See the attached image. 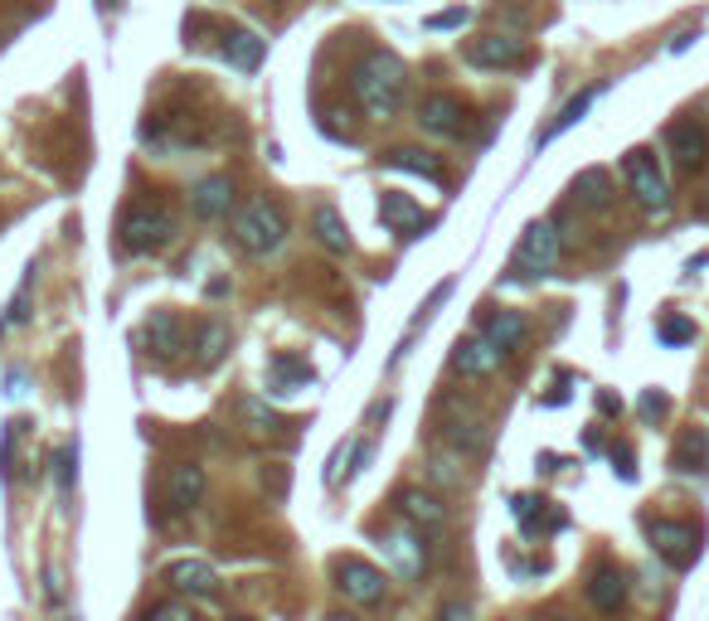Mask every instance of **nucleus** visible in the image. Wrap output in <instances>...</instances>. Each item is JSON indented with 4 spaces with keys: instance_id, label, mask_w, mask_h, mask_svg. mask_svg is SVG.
Segmentation results:
<instances>
[{
    "instance_id": "1",
    "label": "nucleus",
    "mask_w": 709,
    "mask_h": 621,
    "mask_svg": "<svg viewBox=\"0 0 709 621\" xmlns=\"http://www.w3.org/2000/svg\"><path fill=\"white\" fill-rule=\"evenodd\" d=\"M350 93L370 121H389V117H399L403 97H409V68H403V58L389 54V49H370V54L350 68Z\"/></svg>"
},
{
    "instance_id": "2",
    "label": "nucleus",
    "mask_w": 709,
    "mask_h": 621,
    "mask_svg": "<svg viewBox=\"0 0 709 621\" xmlns=\"http://www.w3.org/2000/svg\"><path fill=\"white\" fill-rule=\"evenodd\" d=\"M180 234V218L166 200H131L117 218V243L127 253H161Z\"/></svg>"
},
{
    "instance_id": "3",
    "label": "nucleus",
    "mask_w": 709,
    "mask_h": 621,
    "mask_svg": "<svg viewBox=\"0 0 709 621\" xmlns=\"http://www.w3.org/2000/svg\"><path fill=\"white\" fill-rule=\"evenodd\" d=\"M287 238V214L283 204L273 200H248L243 210L234 214V243L248 258H267V253H277Z\"/></svg>"
},
{
    "instance_id": "4",
    "label": "nucleus",
    "mask_w": 709,
    "mask_h": 621,
    "mask_svg": "<svg viewBox=\"0 0 709 621\" xmlns=\"http://www.w3.org/2000/svg\"><path fill=\"white\" fill-rule=\"evenodd\" d=\"M622 175H627L632 200H637L646 214H662L666 204H670L666 170L656 165V156H652V151H627V156H622Z\"/></svg>"
},
{
    "instance_id": "5",
    "label": "nucleus",
    "mask_w": 709,
    "mask_h": 621,
    "mask_svg": "<svg viewBox=\"0 0 709 621\" xmlns=\"http://www.w3.org/2000/svg\"><path fill=\"white\" fill-rule=\"evenodd\" d=\"M646 539H652V549L662 554L670 568H690L695 558H700L705 529L690 525V520H652V525H646Z\"/></svg>"
},
{
    "instance_id": "6",
    "label": "nucleus",
    "mask_w": 709,
    "mask_h": 621,
    "mask_svg": "<svg viewBox=\"0 0 709 621\" xmlns=\"http://www.w3.org/2000/svg\"><path fill=\"white\" fill-rule=\"evenodd\" d=\"M331 578H336V588H340V598L354 602V607H374V602H384V592H389V578L379 574L374 564H364V558H336L331 564Z\"/></svg>"
},
{
    "instance_id": "7",
    "label": "nucleus",
    "mask_w": 709,
    "mask_h": 621,
    "mask_svg": "<svg viewBox=\"0 0 709 621\" xmlns=\"http://www.w3.org/2000/svg\"><path fill=\"white\" fill-rule=\"evenodd\" d=\"M554 263H559V228L540 218V224H530L520 234L516 258H510V272L516 277H544V272H554Z\"/></svg>"
},
{
    "instance_id": "8",
    "label": "nucleus",
    "mask_w": 709,
    "mask_h": 621,
    "mask_svg": "<svg viewBox=\"0 0 709 621\" xmlns=\"http://www.w3.org/2000/svg\"><path fill=\"white\" fill-rule=\"evenodd\" d=\"M379 549H384V558L394 564V574L399 578H423V568H427V539L413 525H389L384 534H379Z\"/></svg>"
},
{
    "instance_id": "9",
    "label": "nucleus",
    "mask_w": 709,
    "mask_h": 621,
    "mask_svg": "<svg viewBox=\"0 0 709 621\" xmlns=\"http://www.w3.org/2000/svg\"><path fill=\"white\" fill-rule=\"evenodd\" d=\"M419 127L433 131V137L457 141V137H467V131H472V113H467V103H462V97L427 93L423 103H419Z\"/></svg>"
},
{
    "instance_id": "10",
    "label": "nucleus",
    "mask_w": 709,
    "mask_h": 621,
    "mask_svg": "<svg viewBox=\"0 0 709 621\" xmlns=\"http://www.w3.org/2000/svg\"><path fill=\"white\" fill-rule=\"evenodd\" d=\"M462 58H467L472 68H520L525 64V40L520 34H482V40H467V49H462Z\"/></svg>"
},
{
    "instance_id": "11",
    "label": "nucleus",
    "mask_w": 709,
    "mask_h": 621,
    "mask_svg": "<svg viewBox=\"0 0 709 621\" xmlns=\"http://www.w3.org/2000/svg\"><path fill=\"white\" fill-rule=\"evenodd\" d=\"M394 510H399V520L403 525H413L427 539V534H443L447 529V505H443V495H433V491H399V501H394Z\"/></svg>"
},
{
    "instance_id": "12",
    "label": "nucleus",
    "mask_w": 709,
    "mask_h": 621,
    "mask_svg": "<svg viewBox=\"0 0 709 621\" xmlns=\"http://www.w3.org/2000/svg\"><path fill=\"white\" fill-rule=\"evenodd\" d=\"M666 146H670V156H676V165L686 170V175L705 170V161H709V131H705V121H695V117L666 127Z\"/></svg>"
},
{
    "instance_id": "13",
    "label": "nucleus",
    "mask_w": 709,
    "mask_h": 621,
    "mask_svg": "<svg viewBox=\"0 0 709 621\" xmlns=\"http://www.w3.org/2000/svg\"><path fill=\"white\" fill-rule=\"evenodd\" d=\"M452 370H457L462 379H491L500 370V350L486 335H462L457 345H452Z\"/></svg>"
},
{
    "instance_id": "14",
    "label": "nucleus",
    "mask_w": 709,
    "mask_h": 621,
    "mask_svg": "<svg viewBox=\"0 0 709 621\" xmlns=\"http://www.w3.org/2000/svg\"><path fill=\"white\" fill-rule=\"evenodd\" d=\"M204 501V467H194V461H180V467H170L166 477V505L170 515H190L194 505Z\"/></svg>"
},
{
    "instance_id": "15",
    "label": "nucleus",
    "mask_w": 709,
    "mask_h": 621,
    "mask_svg": "<svg viewBox=\"0 0 709 621\" xmlns=\"http://www.w3.org/2000/svg\"><path fill=\"white\" fill-rule=\"evenodd\" d=\"M141 340L151 345V355L161 360H176L180 350H186V321H180L176 311H151L141 325Z\"/></svg>"
},
{
    "instance_id": "16",
    "label": "nucleus",
    "mask_w": 709,
    "mask_h": 621,
    "mask_svg": "<svg viewBox=\"0 0 709 621\" xmlns=\"http://www.w3.org/2000/svg\"><path fill=\"white\" fill-rule=\"evenodd\" d=\"M166 582L176 592H190V598H214L219 592V574L204 558H176V564L166 568Z\"/></svg>"
},
{
    "instance_id": "17",
    "label": "nucleus",
    "mask_w": 709,
    "mask_h": 621,
    "mask_svg": "<svg viewBox=\"0 0 709 621\" xmlns=\"http://www.w3.org/2000/svg\"><path fill=\"white\" fill-rule=\"evenodd\" d=\"M190 210H194V218H229V210H234V180L204 175L200 185L190 190Z\"/></svg>"
},
{
    "instance_id": "18",
    "label": "nucleus",
    "mask_w": 709,
    "mask_h": 621,
    "mask_svg": "<svg viewBox=\"0 0 709 621\" xmlns=\"http://www.w3.org/2000/svg\"><path fill=\"white\" fill-rule=\"evenodd\" d=\"M589 602L597 607L603 617H613L622 612V602H627V578H622V568H593V578H589Z\"/></svg>"
},
{
    "instance_id": "19",
    "label": "nucleus",
    "mask_w": 709,
    "mask_h": 621,
    "mask_svg": "<svg viewBox=\"0 0 709 621\" xmlns=\"http://www.w3.org/2000/svg\"><path fill=\"white\" fill-rule=\"evenodd\" d=\"M670 467L686 471V477H700L709 471V432L705 428H686L676 437V447H670Z\"/></svg>"
},
{
    "instance_id": "20",
    "label": "nucleus",
    "mask_w": 709,
    "mask_h": 621,
    "mask_svg": "<svg viewBox=\"0 0 709 621\" xmlns=\"http://www.w3.org/2000/svg\"><path fill=\"white\" fill-rule=\"evenodd\" d=\"M379 218L403 238H419V228H427L423 210L409 200V194H384V200H379Z\"/></svg>"
},
{
    "instance_id": "21",
    "label": "nucleus",
    "mask_w": 709,
    "mask_h": 621,
    "mask_svg": "<svg viewBox=\"0 0 709 621\" xmlns=\"http://www.w3.org/2000/svg\"><path fill=\"white\" fill-rule=\"evenodd\" d=\"M311 234H316V243H321L326 253H350L354 248L346 218H340V210H331V204H316L311 210Z\"/></svg>"
},
{
    "instance_id": "22",
    "label": "nucleus",
    "mask_w": 709,
    "mask_h": 621,
    "mask_svg": "<svg viewBox=\"0 0 709 621\" xmlns=\"http://www.w3.org/2000/svg\"><path fill=\"white\" fill-rule=\"evenodd\" d=\"M234 413H239V422L248 432H258V437H273V432H287V418L277 413L267 398H253V394H243L239 404H234Z\"/></svg>"
},
{
    "instance_id": "23",
    "label": "nucleus",
    "mask_w": 709,
    "mask_h": 621,
    "mask_svg": "<svg viewBox=\"0 0 709 621\" xmlns=\"http://www.w3.org/2000/svg\"><path fill=\"white\" fill-rule=\"evenodd\" d=\"M311 364L297 360V355H277L267 364V384H273V394H301V388H311Z\"/></svg>"
},
{
    "instance_id": "24",
    "label": "nucleus",
    "mask_w": 709,
    "mask_h": 621,
    "mask_svg": "<svg viewBox=\"0 0 709 621\" xmlns=\"http://www.w3.org/2000/svg\"><path fill=\"white\" fill-rule=\"evenodd\" d=\"M194 364H200V370H214L219 360L229 355V325L224 321H200L194 325Z\"/></svg>"
},
{
    "instance_id": "25",
    "label": "nucleus",
    "mask_w": 709,
    "mask_h": 621,
    "mask_svg": "<svg viewBox=\"0 0 709 621\" xmlns=\"http://www.w3.org/2000/svg\"><path fill=\"white\" fill-rule=\"evenodd\" d=\"M384 165L389 170H409V175H423V180H433V185H443V161L419 151V146H394V151H384Z\"/></svg>"
},
{
    "instance_id": "26",
    "label": "nucleus",
    "mask_w": 709,
    "mask_h": 621,
    "mask_svg": "<svg viewBox=\"0 0 709 621\" xmlns=\"http://www.w3.org/2000/svg\"><path fill=\"white\" fill-rule=\"evenodd\" d=\"M525 335H530V325H525L520 311H496L491 321H486V340H491L500 355H516L525 345Z\"/></svg>"
},
{
    "instance_id": "27",
    "label": "nucleus",
    "mask_w": 709,
    "mask_h": 621,
    "mask_svg": "<svg viewBox=\"0 0 709 621\" xmlns=\"http://www.w3.org/2000/svg\"><path fill=\"white\" fill-rule=\"evenodd\" d=\"M263 49H267V44L258 40V34H248V30H229V34H224V44H219V54H224L239 73H253V68L263 64Z\"/></svg>"
},
{
    "instance_id": "28",
    "label": "nucleus",
    "mask_w": 709,
    "mask_h": 621,
    "mask_svg": "<svg viewBox=\"0 0 709 621\" xmlns=\"http://www.w3.org/2000/svg\"><path fill=\"white\" fill-rule=\"evenodd\" d=\"M597 97H603V83H593V88L573 93L569 103H564V113L554 117V127H549V131H540V141H535V146H549V141H554V137H564L569 127H579V121H583V113H589V107L597 103Z\"/></svg>"
},
{
    "instance_id": "29",
    "label": "nucleus",
    "mask_w": 709,
    "mask_h": 621,
    "mask_svg": "<svg viewBox=\"0 0 709 621\" xmlns=\"http://www.w3.org/2000/svg\"><path fill=\"white\" fill-rule=\"evenodd\" d=\"M516 520L525 525V534L564 529V515H559V510H549V501H540V495H516Z\"/></svg>"
},
{
    "instance_id": "30",
    "label": "nucleus",
    "mask_w": 709,
    "mask_h": 621,
    "mask_svg": "<svg viewBox=\"0 0 709 621\" xmlns=\"http://www.w3.org/2000/svg\"><path fill=\"white\" fill-rule=\"evenodd\" d=\"M573 200H579L583 210H607V204H613V185H607L603 170H583V175L573 180Z\"/></svg>"
},
{
    "instance_id": "31",
    "label": "nucleus",
    "mask_w": 709,
    "mask_h": 621,
    "mask_svg": "<svg viewBox=\"0 0 709 621\" xmlns=\"http://www.w3.org/2000/svg\"><path fill=\"white\" fill-rule=\"evenodd\" d=\"M447 442H452V452H462V457H482L486 452V442H491V437H486V422H452L447 428Z\"/></svg>"
},
{
    "instance_id": "32",
    "label": "nucleus",
    "mask_w": 709,
    "mask_h": 621,
    "mask_svg": "<svg viewBox=\"0 0 709 621\" xmlns=\"http://www.w3.org/2000/svg\"><path fill=\"white\" fill-rule=\"evenodd\" d=\"M30 287H34V267L24 272V282H20V291L10 297V311L0 315V331H10V325H20V321H30Z\"/></svg>"
},
{
    "instance_id": "33",
    "label": "nucleus",
    "mask_w": 709,
    "mask_h": 621,
    "mask_svg": "<svg viewBox=\"0 0 709 621\" xmlns=\"http://www.w3.org/2000/svg\"><path fill=\"white\" fill-rule=\"evenodd\" d=\"M20 428H24V422H6V432H0V471H6V477H15V442H20Z\"/></svg>"
},
{
    "instance_id": "34",
    "label": "nucleus",
    "mask_w": 709,
    "mask_h": 621,
    "mask_svg": "<svg viewBox=\"0 0 709 621\" xmlns=\"http://www.w3.org/2000/svg\"><path fill=\"white\" fill-rule=\"evenodd\" d=\"M146 621H200V617H194L190 602H156L151 612H146Z\"/></svg>"
},
{
    "instance_id": "35",
    "label": "nucleus",
    "mask_w": 709,
    "mask_h": 621,
    "mask_svg": "<svg viewBox=\"0 0 709 621\" xmlns=\"http://www.w3.org/2000/svg\"><path fill=\"white\" fill-rule=\"evenodd\" d=\"M666 340V345H686V340H695V321H686V315H670V321H662V331H656Z\"/></svg>"
},
{
    "instance_id": "36",
    "label": "nucleus",
    "mask_w": 709,
    "mask_h": 621,
    "mask_svg": "<svg viewBox=\"0 0 709 621\" xmlns=\"http://www.w3.org/2000/svg\"><path fill=\"white\" fill-rule=\"evenodd\" d=\"M73 467H78V447L64 442V447L54 452V477H59V485H64V491L73 485Z\"/></svg>"
},
{
    "instance_id": "37",
    "label": "nucleus",
    "mask_w": 709,
    "mask_h": 621,
    "mask_svg": "<svg viewBox=\"0 0 709 621\" xmlns=\"http://www.w3.org/2000/svg\"><path fill=\"white\" fill-rule=\"evenodd\" d=\"M427 477H433L437 485H462V471H457V461H452V457H433V461H427Z\"/></svg>"
},
{
    "instance_id": "38",
    "label": "nucleus",
    "mask_w": 709,
    "mask_h": 621,
    "mask_svg": "<svg viewBox=\"0 0 709 621\" xmlns=\"http://www.w3.org/2000/svg\"><path fill=\"white\" fill-rule=\"evenodd\" d=\"M472 20V10L462 6V10H443V15H433L427 24H433V30H457V24H467Z\"/></svg>"
},
{
    "instance_id": "39",
    "label": "nucleus",
    "mask_w": 709,
    "mask_h": 621,
    "mask_svg": "<svg viewBox=\"0 0 709 621\" xmlns=\"http://www.w3.org/2000/svg\"><path fill=\"white\" fill-rule=\"evenodd\" d=\"M613 461H617V477H622V481L637 477V467H632V452H627V447H613Z\"/></svg>"
},
{
    "instance_id": "40",
    "label": "nucleus",
    "mask_w": 709,
    "mask_h": 621,
    "mask_svg": "<svg viewBox=\"0 0 709 621\" xmlns=\"http://www.w3.org/2000/svg\"><path fill=\"white\" fill-rule=\"evenodd\" d=\"M437 621H472V607H462V602H447L443 612H437Z\"/></svg>"
},
{
    "instance_id": "41",
    "label": "nucleus",
    "mask_w": 709,
    "mask_h": 621,
    "mask_svg": "<svg viewBox=\"0 0 709 621\" xmlns=\"http://www.w3.org/2000/svg\"><path fill=\"white\" fill-rule=\"evenodd\" d=\"M642 413H646V418H662V413H666V398H662V394H646V398H642Z\"/></svg>"
},
{
    "instance_id": "42",
    "label": "nucleus",
    "mask_w": 709,
    "mask_h": 621,
    "mask_svg": "<svg viewBox=\"0 0 709 621\" xmlns=\"http://www.w3.org/2000/svg\"><path fill=\"white\" fill-rule=\"evenodd\" d=\"M326 621H354V617H346V612H336V617H326Z\"/></svg>"
},
{
    "instance_id": "43",
    "label": "nucleus",
    "mask_w": 709,
    "mask_h": 621,
    "mask_svg": "<svg viewBox=\"0 0 709 621\" xmlns=\"http://www.w3.org/2000/svg\"><path fill=\"white\" fill-rule=\"evenodd\" d=\"M229 621H248V617H229Z\"/></svg>"
},
{
    "instance_id": "44",
    "label": "nucleus",
    "mask_w": 709,
    "mask_h": 621,
    "mask_svg": "<svg viewBox=\"0 0 709 621\" xmlns=\"http://www.w3.org/2000/svg\"><path fill=\"white\" fill-rule=\"evenodd\" d=\"M549 621H564V617H549Z\"/></svg>"
}]
</instances>
